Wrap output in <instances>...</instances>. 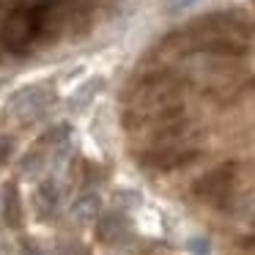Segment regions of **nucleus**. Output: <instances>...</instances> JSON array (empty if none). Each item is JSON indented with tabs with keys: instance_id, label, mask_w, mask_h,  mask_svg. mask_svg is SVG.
Segmentation results:
<instances>
[{
	"instance_id": "f257e3e1",
	"label": "nucleus",
	"mask_w": 255,
	"mask_h": 255,
	"mask_svg": "<svg viewBox=\"0 0 255 255\" xmlns=\"http://www.w3.org/2000/svg\"><path fill=\"white\" fill-rule=\"evenodd\" d=\"M63 33V0H19L0 25V47L28 55Z\"/></svg>"
},
{
	"instance_id": "f03ea898",
	"label": "nucleus",
	"mask_w": 255,
	"mask_h": 255,
	"mask_svg": "<svg viewBox=\"0 0 255 255\" xmlns=\"http://www.w3.org/2000/svg\"><path fill=\"white\" fill-rule=\"evenodd\" d=\"M55 105V91L47 85H25V88L14 91L8 99V113L19 121H30L39 118L41 113H47V107Z\"/></svg>"
},
{
	"instance_id": "7ed1b4c3",
	"label": "nucleus",
	"mask_w": 255,
	"mask_h": 255,
	"mask_svg": "<svg viewBox=\"0 0 255 255\" xmlns=\"http://www.w3.org/2000/svg\"><path fill=\"white\" fill-rule=\"evenodd\" d=\"M233 173H236V165H233V162L214 167V170H209L206 176H200L198 181L192 184V195L206 198V200L228 198V192H231V187H233Z\"/></svg>"
},
{
	"instance_id": "20e7f679",
	"label": "nucleus",
	"mask_w": 255,
	"mask_h": 255,
	"mask_svg": "<svg viewBox=\"0 0 255 255\" xmlns=\"http://www.w3.org/2000/svg\"><path fill=\"white\" fill-rule=\"evenodd\" d=\"M200 156V151L195 148H156L148 151V154L140 156V165L143 167H154V170H178V167L192 165Z\"/></svg>"
},
{
	"instance_id": "39448f33",
	"label": "nucleus",
	"mask_w": 255,
	"mask_h": 255,
	"mask_svg": "<svg viewBox=\"0 0 255 255\" xmlns=\"http://www.w3.org/2000/svg\"><path fill=\"white\" fill-rule=\"evenodd\" d=\"M195 52H209V55H222V58H242L247 55V44L236 39H222V36H214V39H198L192 44Z\"/></svg>"
},
{
	"instance_id": "423d86ee",
	"label": "nucleus",
	"mask_w": 255,
	"mask_h": 255,
	"mask_svg": "<svg viewBox=\"0 0 255 255\" xmlns=\"http://www.w3.org/2000/svg\"><path fill=\"white\" fill-rule=\"evenodd\" d=\"M124 233H127V217L124 214H118V211L99 214V220H96V236L105 244H116Z\"/></svg>"
},
{
	"instance_id": "0eeeda50",
	"label": "nucleus",
	"mask_w": 255,
	"mask_h": 255,
	"mask_svg": "<svg viewBox=\"0 0 255 255\" xmlns=\"http://www.w3.org/2000/svg\"><path fill=\"white\" fill-rule=\"evenodd\" d=\"M102 85H105V80L102 77H91V80H85L83 85H80L77 91H74L72 96H69V102H66V107L72 113H80V110H85V107L94 102V96L102 91Z\"/></svg>"
},
{
	"instance_id": "6e6552de",
	"label": "nucleus",
	"mask_w": 255,
	"mask_h": 255,
	"mask_svg": "<svg viewBox=\"0 0 255 255\" xmlns=\"http://www.w3.org/2000/svg\"><path fill=\"white\" fill-rule=\"evenodd\" d=\"M3 220L8 228H19V222H22V200H19V189L14 184H6V192H3Z\"/></svg>"
},
{
	"instance_id": "1a4fd4ad",
	"label": "nucleus",
	"mask_w": 255,
	"mask_h": 255,
	"mask_svg": "<svg viewBox=\"0 0 255 255\" xmlns=\"http://www.w3.org/2000/svg\"><path fill=\"white\" fill-rule=\"evenodd\" d=\"M72 214H74V220H77V222L99 220V214H102V198H99L96 192L80 195L77 203H74V209H72Z\"/></svg>"
},
{
	"instance_id": "9d476101",
	"label": "nucleus",
	"mask_w": 255,
	"mask_h": 255,
	"mask_svg": "<svg viewBox=\"0 0 255 255\" xmlns=\"http://www.w3.org/2000/svg\"><path fill=\"white\" fill-rule=\"evenodd\" d=\"M55 203H58V184L52 178H47V181L39 184V211L44 209V214H50L55 209Z\"/></svg>"
},
{
	"instance_id": "9b49d317",
	"label": "nucleus",
	"mask_w": 255,
	"mask_h": 255,
	"mask_svg": "<svg viewBox=\"0 0 255 255\" xmlns=\"http://www.w3.org/2000/svg\"><path fill=\"white\" fill-rule=\"evenodd\" d=\"M72 134V124H55L52 129H47V134L39 140V145H58L63 140H69Z\"/></svg>"
},
{
	"instance_id": "f8f14e48",
	"label": "nucleus",
	"mask_w": 255,
	"mask_h": 255,
	"mask_svg": "<svg viewBox=\"0 0 255 255\" xmlns=\"http://www.w3.org/2000/svg\"><path fill=\"white\" fill-rule=\"evenodd\" d=\"M189 253L192 255H209L211 253V244H209V239H189Z\"/></svg>"
},
{
	"instance_id": "ddd939ff",
	"label": "nucleus",
	"mask_w": 255,
	"mask_h": 255,
	"mask_svg": "<svg viewBox=\"0 0 255 255\" xmlns=\"http://www.w3.org/2000/svg\"><path fill=\"white\" fill-rule=\"evenodd\" d=\"M116 198H118V200H124V203L129 200V206L140 203V195H137V192H127V189H118V192H116Z\"/></svg>"
},
{
	"instance_id": "4468645a",
	"label": "nucleus",
	"mask_w": 255,
	"mask_h": 255,
	"mask_svg": "<svg viewBox=\"0 0 255 255\" xmlns=\"http://www.w3.org/2000/svg\"><path fill=\"white\" fill-rule=\"evenodd\" d=\"M8 154H11V140H8V137H0V165L8 159Z\"/></svg>"
},
{
	"instance_id": "2eb2a0df",
	"label": "nucleus",
	"mask_w": 255,
	"mask_h": 255,
	"mask_svg": "<svg viewBox=\"0 0 255 255\" xmlns=\"http://www.w3.org/2000/svg\"><path fill=\"white\" fill-rule=\"evenodd\" d=\"M22 255H41V250H39V247H36V244H33V242H30V239H28V242H25V244H22Z\"/></svg>"
},
{
	"instance_id": "dca6fc26",
	"label": "nucleus",
	"mask_w": 255,
	"mask_h": 255,
	"mask_svg": "<svg viewBox=\"0 0 255 255\" xmlns=\"http://www.w3.org/2000/svg\"><path fill=\"white\" fill-rule=\"evenodd\" d=\"M239 244H242L244 250H255V233H253V236H244Z\"/></svg>"
},
{
	"instance_id": "f3484780",
	"label": "nucleus",
	"mask_w": 255,
	"mask_h": 255,
	"mask_svg": "<svg viewBox=\"0 0 255 255\" xmlns=\"http://www.w3.org/2000/svg\"><path fill=\"white\" fill-rule=\"evenodd\" d=\"M250 85H253V88H255V80H250Z\"/></svg>"
},
{
	"instance_id": "a211bd4d",
	"label": "nucleus",
	"mask_w": 255,
	"mask_h": 255,
	"mask_svg": "<svg viewBox=\"0 0 255 255\" xmlns=\"http://www.w3.org/2000/svg\"><path fill=\"white\" fill-rule=\"evenodd\" d=\"M0 3H6V0H0Z\"/></svg>"
}]
</instances>
